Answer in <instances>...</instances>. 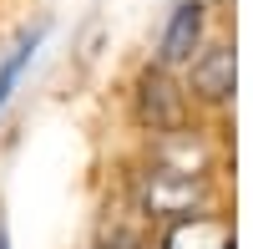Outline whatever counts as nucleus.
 <instances>
[{
    "label": "nucleus",
    "instance_id": "f257e3e1",
    "mask_svg": "<svg viewBox=\"0 0 253 249\" xmlns=\"http://www.w3.org/2000/svg\"><path fill=\"white\" fill-rule=\"evenodd\" d=\"M203 193V183L193 178V168H152L142 178V209L157 214V219H177V214H193V198Z\"/></svg>",
    "mask_w": 253,
    "mask_h": 249
},
{
    "label": "nucleus",
    "instance_id": "f03ea898",
    "mask_svg": "<svg viewBox=\"0 0 253 249\" xmlns=\"http://www.w3.org/2000/svg\"><path fill=\"white\" fill-rule=\"evenodd\" d=\"M182 92L167 81V66H157V71H142V81H137V117L147 122L152 132H172L177 122H182Z\"/></svg>",
    "mask_w": 253,
    "mask_h": 249
},
{
    "label": "nucleus",
    "instance_id": "7ed1b4c3",
    "mask_svg": "<svg viewBox=\"0 0 253 249\" xmlns=\"http://www.w3.org/2000/svg\"><path fill=\"white\" fill-rule=\"evenodd\" d=\"M157 249H233V224L213 214H177Z\"/></svg>",
    "mask_w": 253,
    "mask_h": 249
},
{
    "label": "nucleus",
    "instance_id": "20e7f679",
    "mask_svg": "<svg viewBox=\"0 0 253 249\" xmlns=\"http://www.w3.org/2000/svg\"><path fill=\"white\" fill-rule=\"evenodd\" d=\"M203 36V0H182L172 10L162 31V66H182V61H193V46Z\"/></svg>",
    "mask_w": 253,
    "mask_h": 249
},
{
    "label": "nucleus",
    "instance_id": "39448f33",
    "mask_svg": "<svg viewBox=\"0 0 253 249\" xmlns=\"http://www.w3.org/2000/svg\"><path fill=\"white\" fill-rule=\"evenodd\" d=\"M193 92L208 97V102L233 97V46H213L193 61Z\"/></svg>",
    "mask_w": 253,
    "mask_h": 249
},
{
    "label": "nucleus",
    "instance_id": "423d86ee",
    "mask_svg": "<svg viewBox=\"0 0 253 249\" xmlns=\"http://www.w3.org/2000/svg\"><path fill=\"white\" fill-rule=\"evenodd\" d=\"M41 41H46V20L41 26H31L26 36L15 41V51L0 61V112H5V102H10V92H15V81L26 76V66L36 61V51H41Z\"/></svg>",
    "mask_w": 253,
    "mask_h": 249
},
{
    "label": "nucleus",
    "instance_id": "0eeeda50",
    "mask_svg": "<svg viewBox=\"0 0 253 249\" xmlns=\"http://www.w3.org/2000/svg\"><path fill=\"white\" fill-rule=\"evenodd\" d=\"M101 249H142L137 239H122V234H112V244H101Z\"/></svg>",
    "mask_w": 253,
    "mask_h": 249
},
{
    "label": "nucleus",
    "instance_id": "6e6552de",
    "mask_svg": "<svg viewBox=\"0 0 253 249\" xmlns=\"http://www.w3.org/2000/svg\"><path fill=\"white\" fill-rule=\"evenodd\" d=\"M0 249H10V234H5V224H0Z\"/></svg>",
    "mask_w": 253,
    "mask_h": 249
}]
</instances>
